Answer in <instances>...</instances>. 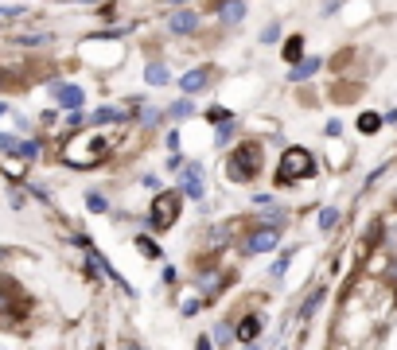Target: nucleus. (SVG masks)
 <instances>
[{
  "label": "nucleus",
  "instance_id": "nucleus-1",
  "mask_svg": "<svg viewBox=\"0 0 397 350\" xmlns=\"http://www.w3.org/2000/svg\"><path fill=\"white\" fill-rule=\"evenodd\" d=\"M226 172H230V179H238V183L253 179V175L261 172V144H246V148H238V152L230 156Z\"/></svg>",
  "mask_w": 397,
  "mask_h": 350
},
{
  "label": "nucleus",
  "instance_id": "nucleus-2",
  "mask_svg": "<svg viewBox=\"0 0 397 350\" xmlns=\"http://www.w3.org/2000/svg\"><path fill=\"white\" fill-rule=\"evenodd\" d=\"M316 172V160H312L308 148H288L285 156H280V175L285 179H304V175Z\"/></svg>",
  "mask_w": 397,
  "mask_h": 350
},
{
  "label": "nucleus",
  "instance_id": "nucleus-3",
  "mask_svg": "<svg viewBox=\"0 0 397 350\" xmlns=\"http://www.w3.org/2000/svg\"><path fill=\"white\" fill-rule=\"evenodd\" d=\"M179 203H183V194L179 191L160 194L156 203H152V226H156V230H168V226L176 222V214H179Z\"/></svg>",
  "mask_w": 397,
  "mask_h": 350
},
{
  "label": "nucleus",
  "instance_id": "nucleus-4",
  "mask_svg": "<svg viewBox=\"0 0 397 350\" xmlns=\"http://www.w3.org/2000/svg\"><path fill=\"white\" fill-rule=\"evenodd\" d=\"M210 78H214V67H195V70H187V74H183V82H179V86H183V94H198Z\"/></svg>",
  "mask_w": 397,
  "mask_h": 350
},
{
  "label": "nucleus",
  "instance_id": "nucleus-5",
  "mask_svg": "<svg viewBox=\"0 0 397 350\" xmlns=\"http://www.w3.org/2000/svg\"><path fill=\"white\" fill-rule=\"evenodd\" d=\"M269 249H277V230H257V233H249L246 238V253H269Z\"/></svg>",
  "mask_w": 397,
  "mask_h": 350
},
{
  "label": "nucleus",
  "instance_id": "nucleus-6",
  "mask_svg": "<svg viewBox=\"0 0 397 350\" xmlns=\"http://www.w3.org/2000/svg\"><path fill=\"white\" fill-rule=\"evenodd\" d=\"M219 19L222 24H242L246 19V0H219Z\"/></svg>",
  "mask_w": 397,
  "mask_h": 350
},
{
  "label": "nucleus",
  "instance_id": "nucleus-7",
  "mask_svg": "<svg viewBox=\"0 0 397 350\" xmlns=\"http://www.w3.org/2000/svg\"><path fill=\"white\" fill-rule=\"evenodd\" d=\"M55 97H59L62 109H82V101H86L82 86H55Z\"/></svg>",
  "mask_w": 397,
  "mask_h": 350
},
{
  "label": "nucleus",
  "instance_id": "nucleus-8",
  "mask_svg": "<svg viewBox=\"0 0 397 350\" xmlns=\"http://www.w3.org/2000/svg\"><path fill=\"white\" fill-rule=\"evenodd\" d=\"M168 28L176 31V35H191V31L198 28V16L195 12H176V16L168 19Z\"/></svg>",
  "mask_w": 397,
  "mask_h": 350
},
{
  "label": "nucleus",
  "instance_id": "nucleus-9",
  "mask_svg": "<svg viewBox=\"0 0 397 350\" xmlns=\"http://www.w3.org/2000/svg\"><path fill=\"white\" fill-rule=\"evenodd\" d=\"M257 331H261V319H257V315H249V319H242L238 339H242V342H253V339H257Z\"/></svg>",
  "mask_w": 397,
  "mask_h": 350
},
{
  "label": "nucleus",
  "instance_id": "nucleus-10",
  "mask_svg": "<svg viewBox=\"0 0 397 350\" xmlns=\"http://www.w3.org/2000/svg\"><path fill=\"white\" fill-rule=\"evenodd\" d=\"M144 78H149L152 86H164V82H168V67H164V62H149Z\"/></svg>",
  "mask_w": 397,
  "mask_h": 350
},
{
  "label": "nucleus",
  "instance_id": "nucleus-11",
  "mask_svg": "<svg viewBox=\"0 0 397 350\" xmlns=\"http://www.w3.org/2000/svg\"><path fill=\"white\" fill-rule=\"evenodd\" d=\"M319 70V58H304L296 70H292V82H300V78H308V74H316Z\"/></svg>",
  "mask_w": 397,
  "mask_h": 350
},
{
  "label": "nucleus",
  "instance_id": "nucleus-12",
  "mask_svg": "<svg viewBox=\"0 0 397 350\" xmlns=\"http://www.w3.org/2000/svg\"><path fill=\"white\" fill-rule=\"evenodd\" d=\"M20 144H24V140H16V136H8V133H0V152H4V156H20Z\"/></svg>",
  "mask_w": 397,
  "mask_h": 350
},
{
  "label": "nucleus",
  "instance_id": "nucleus-13",
  "mask_svg": "<svg viewBox=\"0 0 397 350\" xmlns=\"http://www.w3.org/2000/svg\"><path fill=\"white\" fill-rule=\"evenodd\" d=\"M121 117H125L121 109H98V113L90 117V121H94V125H105V121H121Z\"/></svg>",
  "mask_w": 397,
  "mask_h": 350
},
{
  "label": "nucleus",
  "instance_id": "nucleus-14",
  "mask_svg": "<svg viewBox=\"0 0 397 350\" xmlns=\"http://www.w3.org/2000/svg\"><path fill=\"white\" fill-rule=\"evenodd\" d=\"M207 121H210V125H226V121H230V109L210 106V109H207Z\"/></svg>",
  "mask_w": 397,
  "mask_h": 350
},
{
  "label": "nucleus",
  "instance_id": "nucleus-15",
  "mask_svg": "<svg viewBox=\"0 0 397 350\" xmlns=\"http://www.w3.org/2000/svg\"><path fill=\"white\" fill-rule=\"evenodd\" d=\"M86 206H90V210H94V214H101V210H110V203H105V199H101L98 191H90V194H86Z\"/></svg>",
  "mask_w": 397,
  "mask_h": 350
},
{
  "label": "nucleus",
  "instance_id": "nucleus-16",
  "mask_svg": "<svg viewBox=\"0 0 397 350\" xmlns=\"http://www.w3.org/2000/svg\"><path fill=\"white\" fill-rule=\"evenodd\" d=\"M168 113L176 117V121H183V117H191V113H195V109H191V101H187V97H183V101H176V106H171Z\"/></svg>",
  "mask_w": 397,
  "mask_h": 350
},
{
  "label": "nucleus",
  "instance_id": "nucleus-17",
  "mask_svg": "<svg viewBox=\"0 0 397 350\" xmlns=\"http://www.w3.org/2000/svg\"><path fill=\"white\" fill-rule=\"evenodd\" d=\"M378 125H382V117H374V113H362V117H358V128H362V133H374Z\"/></svg>",
  "mask_w": 397,
  "mask_h": 350
},
{
  "label": "nucleus",
  "instance_id": "nucleus-18",
  "mask_svg": "<svg viewBox=\"0 0 397 350\" xmlns=\"http://www.w3.org/2000/svg\"><path fill=\"white\" fill-rule=\"evenodd\" d=\"M335 222H339V210H335V206H328V210L319 214V230H331Z\"/></svg>",
  "mask_w": 397,
  "mask_h": 350
},
{
  "label": "nucleus",
  "instance_id": "nucleus-19",
  "mask_svg": "<svg viewBox=\"0 0 397 350\" xmlns=\"http://www.w3.org/2000/svg\"><path fill=\"white\" fill-rule=\"evenodd\" d=\"M203 191V179H198V167H187V194Z\"/></svg>",
  "mask_w": 397,
  "mask_h": 350
},
{
  "label": "nucleus",
  "instance_id": "nucleus-20",
  "mask_svg": "<svg viewBox=\"0 0 397 350\" xmlns=\"http://www.w3.org/2000/svg\"><path fill=\"white\" fill-rule=\"evenodd\" d=\"M20 156H24V160H35V156H40V140H24Z\"/></svg>",
  "mask_w": 397,
  "mask_h": 350
},
{
  "label": "nucleus",
  "instance_id": "nucleus-21",
  "mask_svg": "<svg viewBox=\"0 0 397 350\" xmlns=\"http://www.w3.org/2000/svg\"><path fill=\"white\" fill-rule=\"evenodd\" d=\"M288 257H292V253L277 257V261H273V269H269V276H285V269H288Z\"/></svg>",
  "mask_w": 397,
  "mask_h": 350
},
{
  "label": "nucleus",
  "instance_id": "nucleus-22",
  "mask_svg": "<svg viewBox=\"0 0 397 350\" xmlns=\"http://www.w3.org/2000/svg\"><path fill=\"white\" fill-rule=\"evenodd\" d=\"M8 311H12V292L0 284V315H8Z\"/></svg>",
  "mask_w": 397,
  "mask_h": 350
},
{
  "label": "nucleus",
  "instance_id": "nucleus-23",
  "mask_svg": "<svg viewBox=\"0 0 397 350\" xmlns=\"http://www.w3.org/2000/svg\"><path fill=\"white\" fill-rule=\"evenodd\" d=\"M319 300H323V296H312L308 303H304V308H300V315H304V319H308V315H316V308H319Z\"/></svg>",
  "mask_w": 397,
  "mask_h": 350
},
{
  "label": "nucleus",
  "instance_id": "nucleus-24",
  "mask_svg": "<svg viewBox=\"0 0 397 350\" xmlns=\"http://www.w3.org/2000/svg\"><path fill=\"white\" fill-rule=\"evenodd\" d=\"M300 47H304V43H300V35L288 39V51H285V55H288V58H300Z\"/></svg>",
  "mask_w": 397,
  "mask_h": 350
},
{
  "label": "nucleus",
  "instance_id": "nucleus-25",
  "mask_svg": "<svg viewBox=\"0 0 397 350\" xmlns=\"http://www.w3.org/2000/svg\"><path fill=\"white\" fill-rule=\"evenodd\" d=\"M20 4H4V8H0V19H12V16H20Z\"/></svg>",
  "mask_w": 397,
  "mask_h": 350
},
{
  "label": "nucleus",
  "instance_id": "nucleus-26",
  "mask_svg": "<svg viewBox=\"0 0 397 350\" xmlns=\"http://www.w3.org/2000/svg\"><path fill=\"white\" fill-rule=\"evenodd\" d=\"M280 35V28H277V24H273V28H265V31H261V39H265V43H273V39H277Z\"/></svg>",
  "mask_w": 397,
  "mask_h": 350
},
{
  "label": "nucleus",
  "instance_id": "nucleus-27",
  "mask_svg": "<svg viewBox=\"0 0 397 350\" xmlns=\"http://www.w3.org/2000/svg\"><path fill=\"white\" fill-rule=\"evenodd\" d=\"M8 203L16 206V210H20V206H24V194H20V191H8Z\"/></svg>",
  "mask_w": 397,
  "mask_h": 350
},
{
  "label": "nucleus",
  "instance_id": "nucleus-28",
  "mask_svg": "<svg viewBox=\"0 0 397 350\" xmlns=\"http://www.w3.org/2000/svg\"><path fill=\"white\" fill-rule=\"evenodd\" d=\"M137 245H140V253H149V257H156V245H152V242H144V238H140Z\"/></svg>",
  "mask_w": 397,
  "mask_h": 350
},
{
  "label": "nucleus",
  "instance_id": "nucleus-29",
  "mask_svg": "<svg viewBox=\"0 0 397 350\" xmlns=\"http://www.w3.org/2000/svg\"><path fill=\"white\" fill-rule=\"evenodd\" d=\"M4 113H8V106H4V101H0V117H4Z\"/></svg>",
  "mask_w": 397,
  "mask_h": 350
},
{
  "label": "nucleus",
  "instance_id": "nucleus-30",
  "mask_svg": "<svg viewBox=\"0 0 397 350\" xmlns=\"http://www.w3.org/2000/svg\"><path fill=\"white\" fill-rule=\"evenodd\" d=\"M86 4H90V0H86Z\"/></svg>",
  "mask_w": 397,
  "mask_h": 350
}]
</instances>
